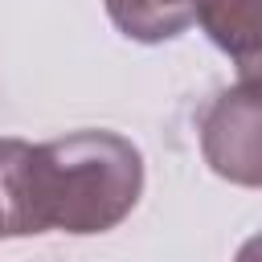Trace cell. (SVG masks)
Instances as JSON below:
<instances>
[{
    "label": "cell",
    "mask_w": 262,
    "mask_h": 262,
    "mask_svg": "<svg viewBox=\"0 0 262 262\" xmlns=\"http://www.w3.org/2000/svg\"><path fill=\"white\" fill-rule=\"evenodd\" d=\"M201 156L213 176L262 188V86L237 82L201 115Z\"/></svg>",
    "instance_id": "obj_2"
},
{
    "label": "cell",
    "mask_w": 262,
    "mask_h": 262,
    "mask_svg": "<svg viewBox=\"0 0 262 262\" xmlns=\"http://www.w3.org/2000/svg\"><path fill=\"white\" fill-rule=\"evenodd\" d=\"M143 196V156L119 131H74L29 151L33 233H106Z\"/></svg>",
    "instance_id": "obj_1"
},
{
    "label": "cell",
    "mask_w": 262,
    "mask_h": 262,
    "mask_svg": "<svg viewBox=\"0 0 262 262\" xmlns=\"http://www.w3.org/2000/svg\"><path fill=\"white\" fill-rule=\"evenodd\" d=\"M196 20L237 66V78L262 86V0H205Z\"/></svg>",
    "instance_id": "obj_3"
},
{
    "label": "cell",
    "mask_w": 262,
    "mask_h": 262,
    "mask_svg": "<svg viewBox=\"0 0 262 262\" xmlns=\"http://www.w3.org/2000/svg\"><path fill=\"white\" fill-rule=\"evenodd\" d=\"M233 262H262V233H254V237H246V242L237 246V254H233Z\"/></svg>",
    "instance_id": "obj_5"
},
{
    "label": "cell",
    "mask_w": 262,
    "mask_h": 262,
    "mask_svg": "<svg viewBox=\"0 0 262 262\" xmlns=\"http://www.w3.org/2000/svg\"><path fill=\"white\" fill-rule=\"evenodd\" d=\"M205 0H106L115 29L139 45H160L196 25Z\"/></svg>",
    "instance_id": "obj_4"
}]
</instances>
